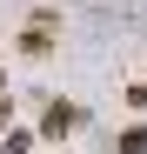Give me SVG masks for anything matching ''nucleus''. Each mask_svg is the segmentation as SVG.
<instances>
[{
  "label": "nucleus",
  "instance_id": "nucleus-1",
  "mask_svg": "<svg viewBox=\"0 0 147 154\" xmlns=\"http://www.w3.org/2000/svg\"><path fill=\"white\" fill-rule=\"evenodd\" d=\"M74 121H80V107H67V100H54V107L40 114V134H47V141H60V134H67Z\"/></svg>",
  "mask_w": 147,
  "mask_h": 154
}]
</instances>
